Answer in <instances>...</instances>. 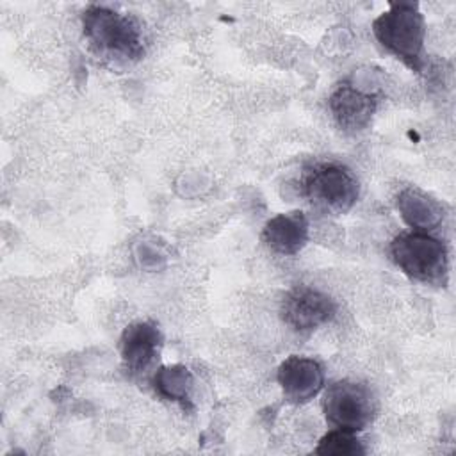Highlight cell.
Instances as JSON below:
<instances>
[{
	"mask_svg": "<svg viewBox=\"0 0 456 456\" xmlns=\"http://www.w3.org/2000/svg\"><path fill=\"white\" fill-rule=\"evenodd\" d=\"M322 410L330 424L356 433L370 424L376 404L365 385L344 379L328 387Z\"/></svg>",
	"mask_w": 456,
	"mask_h": 456,
	"instance_id": "obj_4",
	"label": "cell"
},
{
	"mask_svg": "<svg viewBox=\"0 0 456 456\" xmlns=\"http://www.w3.org/2000/svg\"><path fill=\"white\" fill-rule=\"evenodd\" d=\"M372 32L376 39L406 66L415 71L422 68L426 27L417 4H390V9L372 21Z\"/></svg>",
	"mask_w": 456,
	"mask_h": 456,
	"instance_id": "obj_2",
	"label": "cell"
},
{
	"mask_svg": "<svg viewBox=\"0 0 456 456\" xmlns=\"http://www.w3.org/2000/svg\"><path fill=\"white\" fill-rule=\"evenodd\" d=\"M192 385H194V378L191 370L180 363L160 367L153 376L155 392L160 397L180 403L183 406L191 404Z\"/></svg>",
	"mask_w": 456,
	"mask_h": 456,
	"instance_id": "obj_12",
	"label": "cell"
},
{
	"mask_svg": "<svg viewBox=\"0 0 456 456\" xmlns=\"http://www.w3.org/2000/svg\"><path fill=\"white\" fill-rule=\"evenodd\" d=\"M82 28L91 48L116 62L137 61L144 53L139 21L105 5H89L82 14Z\"/></svg>",
	"mask_w": 456,
	"mask_h": 456,
	"instance_id": "obj_1",
	"label": "cell"
},
{
	"mask_svg": "<svg viewBox=\"0 0 456 456\" xmlns=\"http://www.w3.org/2000/svg\"><path fill=\"white\" fill-rule=\"evenodd\" d=\"M335 301L312 287L299 285L289 290L281 301V317L296 331H310L333 319Z\"/></svg>",
	"mask_w": 456,
	"mask_h": 456,
	"instance_id": "obj_6",
	"label": "cell"
},
{
	"mask_svg": "<svg viewBox=\"0 0 456 456\" xmlns=\"http://www.w3.org/2000/svg\"><path fill=\"white\" fill-rule=\"evenodd\" d=\"M397 210L401 217L415 230H431L442 217V205L417 187H408L397 196Z\"/></svg>",
	"mask_w": 456,
	"mask_h": 456,
	"instance_id": "obj_11",
	"label": "cell"
},
{
	"mask_svg": "<svg viewBox=\"0 0 456 456\" xmlns=\"http://www.w3.org/2000/svg\"><path fill=\"white\" fill-rule=\"evenodd\" d=\"M162 333L153 322L137 321L128 324L119 338V353L123 365L130 372L146 370L159 354Z\"/></svg>",
	"mask_w": 456,
	"mask_h": 456,
	"instance_id": "obj_7",
	"label": "cell"
},
{
	"mask_svg": "<svg viewBox=\"0 0 456 456\" xmlns=\"http://www.w3.org/2000/svg\"><path fill=\"white\" fill-rule=\"evenodd\" d=\"M399 269L424 283H445L447 249L442 240L424 232L399 233L390 246Z\"/></svg>",
	"mask_w": 456,
	"mask_h": 456,
	"instance_id": "obj_3",
	"label": "cell"
},
{
	"mask_svg": "<svg viewBox=\"0 0 456 456\" xmlns=\"http://www.w3.org/2000/svg\"><path fill=\"white\" fill-rule=\"evenodd\" d=\"M278 383L289 401L306 403L314 399L324 385L322 367L312 358L289 356L278 369Z\"/></svg>",
	"mask_w": 456,
	"mask_h": 456,
	"instance_id": "obj_8",
	"label": "cell"
},
{
	"mask_svg": "<svg viewBox=\"0 0 456 456\" xmlns=\"http://www.w3.org/2000/svg\"><path fill=\"white\" fill-rule=\"evenodd\" d=\"M305 191L317 207L342 214L356 203L360 185L347 167L340 164H322L306 176Z\"/></svg>",
	"mask_w": 456,
	"mask_h": 456,
	"instance_id": "obj_5",
	"label": "cell"
},
{
	"mask_svg": "<svg viewBox=\"0 0 456 456\" xmlns=\"http://www.w3.org/2000/svg\"><path fill=\"white\" fill-rule=\"evenodd\" d=\"M330 110L342 130L360 132L372 119L376 98L353 86H340L330 96Z\"/></svg>",
	"mask_w": 456,
	"mask_h": 456,
	"instance_id": "obj_9",
	"label": "cell"
},
{
	"mask_svg": "<svg viewBox=\"0 0 456 456\" xmlns=\"http://www.w3.org/2000/svg\"><path fill=\"white\" fill-rule=\"evenodd\" d=\"M264 244L280 255L299 253L308 240V219L301 210L278 214L262 230Z\"/></svg>",
	"mask_w": 456,
	"mask_h": 456,
	"instance_id": "obj_10",
	"label": "cell"
},
{
	"mask_svg": "<svg viewBox=\"0 0 456 456\" xmlns=\"http://www.w3.org/2000/svg\"><path fill=\"white\" fill-rule=\"evenodd\" d=\"M315 452L321 456H356L365 454V449L353 431L337 428L319 440Z\"/></svg>",
	"mask_w": 456,
	"mask_h": 456,
	"instance_id": "obj_13",
	"label": "cell"
}]
</instances>
